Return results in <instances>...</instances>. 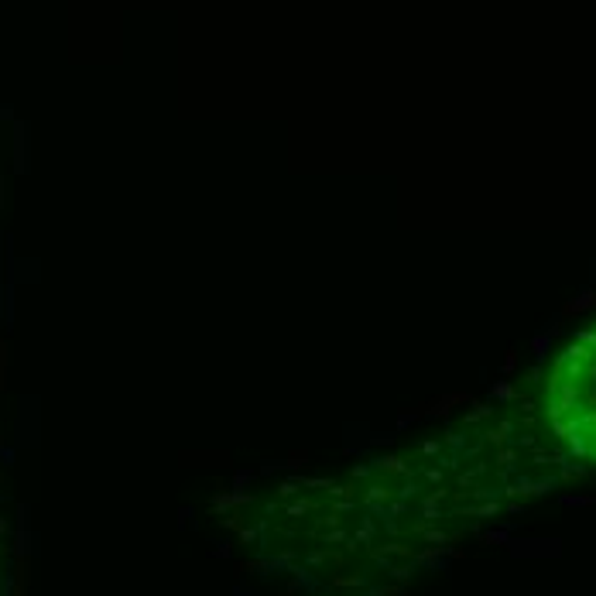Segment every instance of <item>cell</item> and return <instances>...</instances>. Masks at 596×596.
Here are the masks:
<instances>
[{"label": "cell", "mask_w": 596, "mask_h": 596, "mask_svg": "<svg viewBox=\"0 0 596 596\" xmlns=\"http://www.w3.org/2000/svg\"><path fill=\"white\" fill-rule=\"evenodd\" d=\"M552 415L562 439L596 459V329L562 356L552 384Z\"/></svg>", "instance_id": "cell-1"}]
</instances>
